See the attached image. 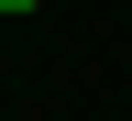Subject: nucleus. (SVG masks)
Returning <instances> with one entry per match:
<instances>
[{"instance_id":"f257e3e1","label":"nucleus","mask_w":132,"mask_h":121,"mask_svg":"<svg viewBox=\"0 0 132 121\" xmlns=\"http://www.w3.org/2000/svg\"><path fill=\"white\" fill-rule=\"evenodd\" d=\"M0 11H33V0H0Z\"/></svg>"}]
</instances>
